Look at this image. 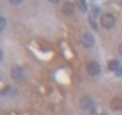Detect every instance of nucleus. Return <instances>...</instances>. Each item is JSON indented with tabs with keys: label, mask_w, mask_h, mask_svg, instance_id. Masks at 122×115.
Listing matches in <instances>:
<instances>
[{
	"label": "nucleus",
	"mask_w": 122,
	"mask_h": 115,
	"mask_svg": "<svg viewBox=\"0 0 122 115\" xmlns=\"http://www.w3.org/2000/svg\"><path fill=\"white\" fill-rule=\"evenodd\" d=\"M116 25V17L113 14H102L101 15V26L105 29H112Z\"/></svg>",
	"instance_id": "obj_1"
},
{
	"label": "nucleus",
	"mask_w": 122,
	"mask_h": 115,
	"mask_svg": "<svg viewBox=\"0 0 122 115\" xmlns=\"http://www.w3.org/2000/svg\"><path fill=\"white\" fill-rule=\"evenodd\" d=\"M79 107H81L82 110H86V112H90L92 109L96 107V103L90 97H84V98H81V101H79Z\"/></svg>",
	"instance_id": "obj_2"
},
{
	"label": "nucleus",
	"mask_w": 122,
	"mask_h": 115,
	"mask_svg": "<svg viewBox=\"0 0 122 115\" xmlns=\"http://www.w3.org/2000/svg\"><path fill=\"white\" fill-rule=\"evenodd\" d=\"M87 74L90 77H96L101 74V64L98 63V61H90L89 64H87Z\"/></svg>",
	"instance_id": "obj_3"
},
{
	"label": "nucleus",
	"mask_w": 122,
	"mask_h": 115,
	"mask_svg": "<svg viewBox=\"0 0 122 115\" xmlns=\"http://www.w3.org/2000/svg\"><path fill=\"white\" fill-rule=\"evenodd\" d=\"M81 45L84 46V48H92V46L95 45V37L92 35V34H84V35L81 37Z\"/></svg>",
	"instance_id": "obj_4"
},
{
	"label": "nucleus",
	"mask_w": 122,
	"mask_h": 115,
	"mask_svg": "<svg viewBox=\"0 0 122 115\" xmlns=\"http://www.w3.org/2000/svg\"><path fill=\"white\" fill-rule=\"evenodd\" d=\"M75 11H76V5H75V3H72V2H64L63 3V12L66 15H73Z\"/></svg>",
	"instance_id": "obj_5"
},
{
	"label": "nucleus",
	"mask_w": 122,
	"mask_h": 115,
	"mask_svg": "<svg viewBox=\"0 0 122 115\" xmlns=\"http://www.w3.org/2000/svg\"><path fill=\"white\" fill-rule=\"evenodd\" d=\"M11 75H12L14 80H18V81L25 78V72H23V69L18 68V66H15V68L11 69Z\"/></svg>",
	"instance_id": "obj_6"
},
{
	"label": "nucleus",
	"mask_w": 122,
	"mask_h": 115,
	"mask_svg": "<svg viewBox=\"0 0 122 115\" xmlns=\"http://www.w3.org/2000/svg\"><path fill=\"white\" fill-rule=\"evenodd\" d=\"M110 107H112L113 110H122V98L121 97H114L112 100V103H110Z\"/></svg>",
	"instance_id": "obj_7"
},
{
	"label": "nucleus",
	"mask_w": 122,
	"mask_h": 115,
	"mask_svg": "<svg viewBox=\"0 0 122 115\" xmlns=\"http://www.w3.org/2000/svg\"><path fill=\"white\" fill-rule=\"evenodd\" d=\"M119 66H121V63H119L117 60H110V61H108V66H107V68H108V71H116Z\"/></svg>",
	"instance_id": "obj_8"
},
{
	"label": "nucleus",
	"mask_w": 122,
	"mask_h": 115,
	"mask_svg": "<svg viewBox=\"0 0 122 115\" xmlns=\"http://www.w3.org/2000/svg\"><path fill=\"white\" fill-rule=\"evenodd\" d=\"M99 14H101V9H99V8H96V6H93V8H92V15H90L92 18H96Z\"/></svg>",
	"instance_id": "obj_9"
},
{
	"label": "nucleus",
	"mask_w": 122,
	"mask_h": 115,
	"mask_svg": "<svg viewBox=\"0 0 122 115\" xmlns=\"http://www.w3.org/2000/svg\"><path fill=\"white\" fill-rule=\"evenodd\" d=\"M5 28H6V18L3 17V15H0V32H2Z\"/></svg>",
	"instance_id": "obj_10"
},
{
	"label": "nucleus",
	"mask_w": 122,
	"mask_h": 115,
	"mask_svg": "<svg viewBox=\"0 0 122 115\" xmlns=\"http://www.w3.org/2000/svg\"><path fill=\"white\" fill-rule=\"evenodd\" d=\"M79 5H81V9L84 11V12H87V3H86V0H79Z\"/></svg>",
	"instance_id": "obj_11"
},
{
	"label": "nucleus",
	"mask_w": 122,
	"mask_h": 115,
	"mask_svg": "<svg viewBox=\"0 0 122 115\" xmlns=\"http://www.w3.org/2000/svg\"><path fill=\"white\" fill-rule=\"evenodd\" d=\"M114 72H116V75H117V77H122V64H121V66L117 68V69H116Z\"/></svg>",
	"instance_id": "obj_12"
},
{
	"label": "nucleus",
	"mask_w": 122,
	"mask_h": 115,
	"mask_svg": "<svg viewBox=\"0 0 122 115\" xmlns=\"http://www.w3.org/2000/svg\"><path fill=\"white\" fill-rule=\"evenodd\" d=\"M23 0H9V3H12V5H20Z\"/></svg>",
	"instance_id": "obj_13"
},
{
	"label": "nucleus",
	"mask_w": 122,
	"mask_h": 115,
	"mask_svg": "<svg viewBox=\"0 0 122 115\" xmlns=\"http://www.w3.org/2000/svg\"><path fill=\"white\" fill-rule=\"evenodd\" d=\"M117 51H119V54H121V55H122V43H121L119 46H117Z\"/></svg>",
	"instance_id": "obj_14"
},
{
	"label": "nucleus",
	"mask_w": 122,
	"mask_h": 115,
	"mask_svg": "<svg viewBox=\"0 0 122 115\" xmlns=\"http://www.w3.org/2000/svg\"><path fill=\"white\" fill-rule=\"evenodd\" d=\"M2 61H3V51L0 49V63H2Z\"/></svg>",
	"instance_id": "obj_15"
},
{
	"label": "nucleus",
	"mask_w": 122,
	"mask_h": 115,
	"mask_svg": "<svg viewBox=\"0 0 122 115\" xmlns=\"http://www.w3.org/2000/svg\"><path fill=\"white\" fill-rule=\"evenodd\" d=\"M51 3H58V2H61V0H49Z\"/></svg>",
	"instance_id": "obj_16"
}]
</instances>
